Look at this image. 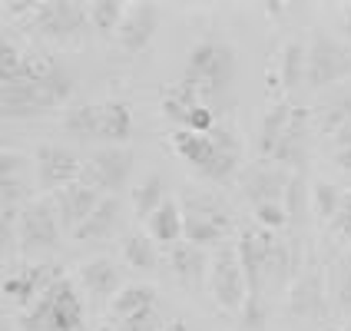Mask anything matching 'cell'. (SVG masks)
Instances as JSON below:
<instances>
[{
	"label": "cell",
	"mask_w": 351,
	"mask_h": 331,
	"mask_svg": "<svg viewBox=\"0 0 351 331\" xmlns=\"http://www.w3.org/2000/svg\"><path fill=\"white\" fill-rule=\"evenodd\" d=\"M73 93V73L53 57L20 50L3 34L0 40V113L3 119L47 117Z\"/></svg>",
	"instance_id": "6da1fadb"
},
{
	"label": "cell",
	"mask_w": 351,
	"mask_h": 331,
	"mask_svg": "<svg viewBox=\"0 0 351 331\" xmlns=\"http://www.w3.org/2000/svg\"><path fill=\"white\" fill-rule=\"evenodd\" d=\"M239 258L245 269L249 298L242 308V328L258 331L269 318V295L292 289V282L302 272V245L298 238H282L262 225L245 229L239 235Z\"/></svg>",
	"instance_id": "7a4b0ae2"
},
{
	"label": "cell",
	"mask_w": 351,
	"mask_h": 331,
	"mask_svg": "<svg viewBox=\"0 0 351 331\" xmlns=\"http://www.w3.org/2000/svg\"><path fill=\"white\" fill-rule=\"evenodd\" d=\"M235 73H239V60H235L232 47L219 37H206L189 50L179 79L186 86H193L195 97L219 117V113H226L232 106Z\"/></svg>",
	"instance_id": "3957f363"
},
{
	"label": "cell",
	"mask_w": 351,
	"mask_h": 331,
	"mask_svg": "<svg viewBox=\"0 0 351 331\" xmlns=\"http://www.w3.org/2000/svg\"><path fill=\"white\" fill-rule=\"evenodd\" d=\"M173 149L189 169L209 179V182H232V175L242 166V139L235 136L229 126H215L209 133H189V130H176Z\"/></svg>",
	"instance_id": "277c9868"
},
{
	"label": "cell",
	"mask_w": 351,
	"mask_h": 331,
	"mask_svg": "<svg viewBox=\"0 0 351 331\" xmlns=\"http://www.w3.org/2000/svg\"><path fill=\"white\" fill-rule=\"evenodd\" d=\"M17 325L23 331H83L86 305H83L80 285L70 275H63L30 308L17 315Z\"/></svg>",
	"instance_id": "5b68a950"
},
{
	"label": "cell",
	"mask_w": 351,
	"mask_h": 331,
	"mask_svg": "<svg viewBox=\"0 0 351 331\" xmlns=\"http://www.w3.org/2000/svg\"><path fill=\"white\" fill-rule=\"evenodd\" d=\"M182 206V222H186V242L199 249L206 245H226L232 232V212L229 206L209 193H186Z\"/></svg>",
	"instance_id": "8992f818"
},
{
	"label": "cell",
	"mask_w": 351,
	"mask_h": 331,
	"mask_svg": "<svg viewBox=\"0 0 351 331\" xmlns=\"http://www.w3.org/2000/svg\"><path fill=\"white\" fill-rule=\"evenodd\" d=\"M60 215L53 195H40L34 199L17 219V252L20 255H47L60 245Z\"/></svg>",
	"instance_id": "52a82bcc"
},
{
	"label": "cell",
	"mask_w": 351,
	"mask_h": 331,
	"mask_svg": "<svg viewBox=\"0 0 351 331\" xmlns=\"http://www.w3.org/2000/svg\"><path fill=\"white\" fill-rule=\"evenodd\" d=\"M209 295L222 312H242L245 298H249V285H245V269L239 258V245L226 242L219 245L209 265Z\"/></svg>",
	"instance_id": "ba28073f"
},
{
	"label": "cell",
	"mask_w": 351,
	"mask_h": 331,
	"mask_svg": "<svg viewBox=\"0 0 351 331\" xmlns=\"http://www.w3.org/2000/svg\"><path fill=\"white\" fill-rule=\"evenodd\" d=\"M351 77V47H345L338 37L325 34V30H312L308 34V86L312 90H325L341 79Z\"/></svg>",
	"instance_id": "9c48e42d"
},
{
	"label": "cell",
	"mask_w": 351,
	"mask_h": 331,
	"mask_svg": "<svg viewBox=\"0 0 351 331\" xmlns=\"http://www.w3.org/2000/svg\"><path fill=\"white\" fill-rule=\"evenodd\" d=\"M27 27L37 34V37L47 40H80L90 27V14L83 3H73V0H47V3H37V10L27 17Z\"/></svg>",
	"instance_id": "30bf717a"
},
{
	"label": "cell",
	"mask_w": 351,
	"mask_h": 331,
	"mask_svg": "<svg viewBox=\"0 0 351 331\" xmlns=\"http://www.w3.org/2000/svg\"><path fill=\"white\" fill-rule=\"evenodd\" d=\"M30 169H37L23 153L3 149L0 153V219L17 222L20 212L34 202V179Z\"/></svg>",
	"instance_id": "8fae6325"
},
{
	"label": "cell",
	"mask_w": 351,
	"mask_h": 331,
	"mask_svg": "<svg viewBox=\"0 0 351 331\" xmlns=\"http://www.w3.org/2000/svg\"><path fill=\"white\" fill-rule=\"evenodd\" d=\"M133 153L126 146H99L83 162V182L97 186L103 195H117L126 189L130 173H133Z\"/></svg>",
	"instance_id": "7c38bea8"
},
{
	"label": "cell",
	"mask_w": 351,
	"mask_h": 331,
	"mask_svg": "<svg viewBox=\"0 0 351 331\" xmlns=\"http://www.w3.org/2000/svg\"><path fill=\"white\" fill-rule=\"evenodd\" d=\"M83 162L73 149L66 146H57V143H43L34 156V166H37V189L43 195H53L66 186H73L83 179Z\"/></svg>",
	"instance_id": "4fadbf2b"
},
{
	"label": "cell",
	"mask_w": 351,
	"mask_h": 331,
	"mask_svg": "<svg viewBox=\"0 0 351 331\" xmlns=\"http://www.w3.org/2000/svg\"><path fill=\"white\" fill-rule=\"evenodd\" d=\"M328 282H325V269L312 262L308 269H302L298 278L289 289V312L302 321H322L325 315L332 312L328 308Z\"/></svg>",
	"instance_id": "5bb4252c"
},
{
	"label": "cell",
	"mask_w": 351,
	"mask_h": 331,
	"mask_svg": "<svg viewBox=\"0 0 351 331\" xmlns=\"http://www.w3.org/2000/svg\"><path fill=\"white\" fill-rule=\"evenodd\" d=\"M162 113L173 119L179 130H189V133H209V130H215V113L195 97V90L186 86L182 79H176L173 86L162 93Z\"/></svg>",
	"instance_id": "9a60e30c"
},
{
	"label": "cell",
	"mask_w": 351,
	"mask_h": 331,
	"mask_svg": "<svg viewBox=\"0 0 351 331\" xmlns=\"http://www.w3.org/2000/svg\"><path fill=\"white\" fill-rule=\"evenodd\" d=\"M63 265L57 262H34V265H20L14 269L10 275H3V295L10 298V302H17L20 308H30L34 302H37L40 295L47 292L53 282L63 278Z\"/></svg>",
	"instance_id": "2e32d148"
},
{
	"label": "cell",
	"mask_w": 351,
	"mask_h": 331,
	"mask_svg": "<svg viewBox=\"0 0 351 331\" xmlns=\"http://www.w3.org/2000/svg\"><path fill=\"white\" fill-rule=\"evenodd\" d=\"M292 182V169L258 159L249 173L242 175V195L249 199V206H262V202H282L285 206V189Z\"/></svg>",
	"instance_id": "e0dca14e"
},
{
	"label": "cell",
	"mask_w": 351,
	"mask_h": 331,
	"mask_svg": "<svg viewBox=\"0 0 351 331\" xmlns=\"http://www.w3.org/2000/svg\"><path fill=\"white\" fill-rule=\"evenodd\" d=\"M159 20H162V10L156 3H133V7H126V17H123V23L117 30L123 53H130V57L143 53L153 43V37H156Z\"/></svg>",
	"instance_id": "ac0fdd59"
},
{
	"label": "cell",
	"mask_w": 351,
	"mask_h": 331,
	"mask_svg": "<svg viewBox=\"0 0 351 331\" xmlns=\"http://www.w3.org/2000/svg\"><path fill=\"white\" fill-rule=\"evenodd\" d=\"M53 202H57L60 225L73 235L80 225L93 215V209L103 202V193H99L97 186H90V182L80 179V182H73V186H66V189L53 193Z\"/></svg>",
	"instance_id": "d6986e66"
},
{
	"label": "cell",
	"mask_w": 351,
	"mask_h": 331,
	"mask_svg": "<svg viewBox=\"0 0 351 331\" xmlns=\"http://www.w3.org/2000/svg\"><path fill=\"white\" fill-rule=\"evenodd\" d=\"M80 285L86 295H93L97 302H113L126 285H123V272L113 258H90L80 265Z\"/></svg>",
	"instance_id": "ffe728a7"
},
{
	"label": "cell",
	"mask_w": 351,
	"mask_h": 331,
	"mask_svg": "<svg viewBox=\"0 0 351 331\" xmlns=\"http://www.w3.org/2000/svg\"><path fill=\"white\" fill-rule=\"evenodd\" d=\"M133 136V110L123 99H106L97 103V143L106 146H123Z\"/></svg>",
	"instance_id": "44dd1931"
},
{
	"label": "cell",
	"mask_w": 351,
	"mask_h": 331,
	"mask_svg": "<svg viewBox=\"0 0 351 331\" xmlns=\"http://www.w3.org/2000/svg\"><path fill=\"white\" fill-rule=\"evenodd\" d=\"M209 265L213 258H206V249H199L193 242H179L169 249V269L182 289H199L209 278Z\"/></svg>",
	"instance_id": "7402d4cb"
},
{
	"label": "cell",
	"mask_w": 351,
	"mask_h": 331,
	"mask_svg": "<svg viewBox=\"0 0 351 331\" xmlns=\"http://www.w3.org/2000/svg\"><path fill=\"white\" fill-rule=\"evenodd\" d=\"M292 113H295V103L289 99H278L265 110V117L258 119V133H255V149H258V159H269L275 153V146L282 143L289 123H292Z\"/></svg>",
	"instance_id": "603a6c76"
},
{
	"label": "cell",
	"mask_w": 351,
	"mask_h": 331,
	"mask_svg": "<svg viewBox=\"0 0 351 331\" xmlns=\"http://www.w3.org/2000/svg\"><path fill=\"white\" fill-rule=\"evenodd\" d=\"M146 235L156 242V245H166L173 249L179 245V238H186V222H182V206L176 199H166L156 212L146 219Z\"/></svg>",
	"instance_id": "cb8c5ba5"
},
{
	"label": "cell",
	"mask_w": 351,
	"mask_h": 331,
	"mask_svg": "<svg viewBox=\"0 0 351 331\" xmlns=\"http://www.w3.org/2000/svg\"><path fill=\"white\" fill-rule=\"evenodd\" d=\"M308 79V43L302 40H285L278 50V86L285 93H295Z\"/></svg>",
	"instance_id": "d4e9b609"
},
{
	"label": "cell",
	"mask_w": 351,
	"mask_h": 331,
	"mask_svg": "<svg viewBox=\"0 0 351 331\" xmlns=\"http://www.w3.org/2000/svg\"><path fill=\"white\" fill-rule=\"evenodd\" d=\"M119 212H123V206H119L117 195H103V202H99L93 215L80 225L73 238L77 242H103V238H110V235L119 229Z\"/></svg>",
	"instance_id": "484cf974"
},
{
	"label": "cell",
	"mask_w": 351,
	"mask_h": 331,
	"mask_svg": "<svg viewBox=\"0 0 351 331\" xmlns=\"http://www.w3.org/2000/svg\"><path fill=\"white\" fill-rule=\"evenodd\" d=\"M348 123H351V90H338V93L325 97L312 110V126L318 133H325V136H335Z\"/></svg>",
	"instance_id": "4316f807"
},
{
	"label": "cell",
	"mask_w": 351,
	"mask_h": 331,
	"mask_svg": "<svg viewBox=\"0 0 351 331\" xmlns=\"http://www.w3.org/2000/svg\"><path fill=\"white\" fill-rule=\"evenodd\" d=\"M146 312H156V292L153 285H126L123 292L110 302V325L117 321H130L136 315H146Z\"/></svg>",
	"instance_id": "83f0119b"
},
{
	"label": "cell",
	"mask_w": 351,
	"mask_h": 331,
	"mask_svg": "<svg viewBox=\"0 0 351 331\" xmlns=\"http://www.w3.org/2000/svg\"><path fill=\"white\" fill-rule=\"evenodd\" d=\"M325 282H328V302L335 312H351V255H332Z\"/></svg>",
	"instance_id": "f1b7e54d"
},
{
	"label": "cell",
	"mask_w": 351,
	"mask_h": 331,
	"mask_svg": "<svg viewBox=\"0 0 351 331\" xmlns=\"http://www.w3.org/2000/svg\"><path fill=\"white\" fill-rule=\"evenodd\" d=\"M123 262L130 269H136V272H156V265H159L156 242L143 232H130L123 238Z\"/></svg>",
	"instance_id": "f546056e"
},
{
	"label": "cell",
	"mask_w": 351,
	"mask_h": 331,
	"mask_svg": "<svg viewBox=\"0 0 351 331\" xmlns=\"http://www.w3.org/2000/svg\"><path fill=\"white\" fill-rule=\"evenodd\" d=\"M166 199H169V195H166V179L159 173H149L136 189H133V212H136L139 219H149Z\"/></svg>",
	"instance_id": "4dcf8cb0"
},
{
	"label": "cell",
	"mask_w": 351,
	"mask_h": 331,
	"mask_svg": "<svg viewBox=\"0 0 351 331\" xmlns=\"http://www.w3.org/2000/svg\"><path fill=\"white\" fill-rule=\"evenodd\" d=\"M86 14H90V27L99 30L103 37H110V34H117L123 17H126V3H119V0H93V3H86Z\"/></svg>",
	"instance_id": "1f68e13d"
},
{
	"label": "cell",
	"mask_w": 351,
	"mask_h": 331,
	"mask_svg": "<svg viewBox=\"0 0 351 331\" xmlns=\"http://www.w3.org/2000/svg\"><path fill=\"white\" fill-rule=\"evenodd\" d=\"M341 202H345V189L341 186H335V182H315L312 186V212L318 215L322 225L325 222L332 225V219L338 215Z\"/></svg>",
	"instance_id": "d6a6232c"
},
{
	"label": "cell",
	"mask_w": 351,
	"mask_h": 331,
	"mask_svg": "<svg viewBox=\"0 0 351 331\" xmlns=\"http://www.w3.org/2000/svg\"><path fill=\"white\" fill-rule=\"evenodd\" d=\"M63 130H66V136L80 139V143L97 139V103H80L73 110H66Z\"/></svg>",
	"instance_id": "836d02e7"
},
{
	"label": "cell",
	"mask_w": 351,
	"mask_h": 331,
	"mask_svg": "<svg viewBox=\"0 0 351 331\" xmlns=\"http://www.w3.org/2000/svg\"><path fill=\"white\" fill-rule=\"evenodd\" d=\"M308 206H312V189H308V182H305V173H292V182H289V189H285V212H289V222L302 225Z\"/></svg>",
	"instance_id": "e575fe53"
},
{
	"label": "cell",
	"mask_w": 351,
	"mask_h": 331,
	"mask_svg": "<svg viewBox=\"0 0 351 331\" xmlns=\"http://www.w3.org/2000/svg\"><path fill=\"white\" fill-rule=\"evenodd\" d=\"M252 215H255V222H258L262 229H269V232H278V229L289 225V212H285L282 202H262V206H252Z\"/></svg>",
	"instance_id": "d590c367"
},
{
	"label": "cell",
	"mask_w": 351,
	"mask_h": 331,
	"mask_svg": "<svg viewBox=\"0 0 351 331\" xmlns=\"http://www.w3.org/2000/svg\"><path fill=\"white\" fill-rule=\"evenodd\" d=\"M166 325V318H159V312H146V315H136L130 321H117V325H106L103 331H159Z\"/></svg>",
	"instance_id": "8d00e7d4"
},
{
	"label": "cell",
	"mask_w": 351,
	"mask_h": 331,
	"mask_svg": "<svg viewBox=\"0 0 351 331\" xmlns=\"http://www.w3.org/2000/svg\"><path fill=\"white\" fill-rule=\"evenodd\" d=\"M332 229L338 235H345V238L351 242V193H345V202H341L338 215L332 219Z\"/></svg>",
	"instance_id": "74e56055"
},
{
	"label": "cell",
	"mask_w": 351,
	"mask_h": 331,
	"mask_svg": "<svg viewBox=\"0 0 351 331\" xmlns=\"http://www.w3.org/2000/svg\"><path fill=\"white\" fill-rule=\"evenodd\" d=\"M34 10H37L34 0H3V14H7V17H23L27 20Z\"/></svg>",
	"instance_id": "f35d334b"
},
{
	"label": "cell",
	"mask_w": 351,
	"mask_h": 331,
	"mask_svg": "<svg viewBox=\"0 0 351 331\" xmlns=\"http://www.w3.org/2000/svg\"><path fill=\"white\" fill-rule=\"evenodd\" d=\"M332 143H335V149H351V123L345 126V130H338V133H335Z\"/></svg>",
	"instance_id": "ab89813d"
},
{
	"label": "cell",
	"mask_w": 351,
	"mask_h": 331,
	"mask_svg": "<svg viewBox=\"0 0 351 331\" xmlns=\"http://www.w3.org/2000/svg\"><path fill=\"white\" fill-rule=\"evenodd\" d=\"M335 166L338 169H345V173H351V149H335Z\"/></svg>",
	"instance_id": "60d3db41"
},
{
	"label": "cell",
	"mask_w": 351,
	"mask_h": 331,
	"mask_svg": "<svg viewBox=\"0 0 351 331\" xmlns=\"http://www.w3.org/2000/svg\"><path fill=\"white\" fill-rule=\"evenodd\" d=\"M159 331H189V325H186L182 318H166V325Z\"/></svg>",
	"instance_id": "b9f144b4"
},
{
	"label": "cell",
	"mask_w": 351,
	"mask_h": 331,
	"mask_svg": "<svg viewBox=\"0 0 351 331\" xmlns=\"http://www.w3.org/2000/svg\"><path fill=\"white\" fill-rule=\"evenodd\" d=\"M265 14H272V17L285 14V3H265Z\"/></svg>",
	"instance_id": "7bdbcfd3"
},
{
	"label": "cell",
	"mask_w": 351,
	"mask_h": 331,
	"mask_svg": "<svg viewBox=\"0 0 351 331\" xmlns=\"http://www.w3.org/2000/svg\"><path fill=\"white\" fill-rule=\"evenodd\" d=\"M345 23H348V30H351V3L345 7Z\"/></svg>",
	"instance_id": "ee69618b"
},
{
	"label": "cell",
	"mask_w": 351,
	"mask_h": 331,
	"mask_svg": "<svg viewBox=\"0 0 351 331\" xmlns=\"http://www.w3.org/2000/svg\"><path fill=\"white\" fill-rule=\"evenodd\" d=\"M0 331H14V325H10V321L3 318V325H0Z\"/></svg>",
	"instance_id": "f6af8a7d"
},
{
	"label": "cell",
	"mask_w": 351,
	"mask_h": 331,
	"mask_svg": "<svg viewBox=\"0 0 351 331\" xmlns=\"http://www.w3.org/2000/svg\"><path fill=\"white\" fill-rule=\"evenodd\" d=\"M341 331H351V328H341Z\"/></svg>",
	"instance_id": "bcb514c9"
}]
</instances>
